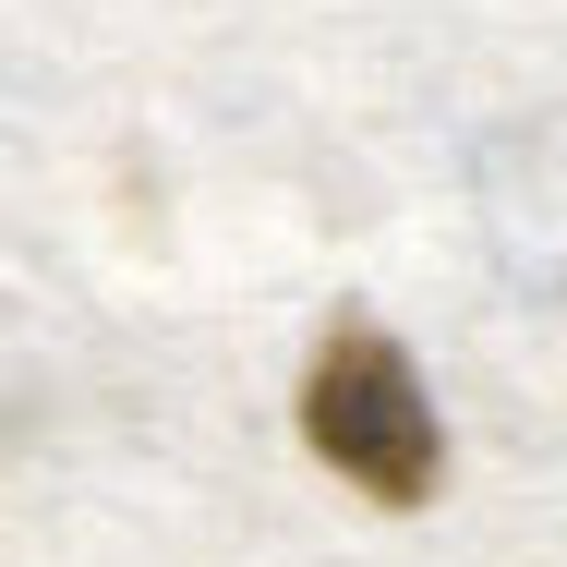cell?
Returning <instances> with one entry per match:
<instances>
[{
  "label": "cell",
  "mask_w": 567,
  "mask_h": 567,
  "mask_svg": "<svg viewBox=\"0 0 567 567\" xmlns=\"http://www.w3.org/2000/svg\"><path fill=\"white\" fill-rule=\"evenodd\" d=\"M302 447L374 507H435V483H447L435 399H423L411 350L374 339V327H327L315 374H302Z\"/></svg>",
  "instance_id": "obj_1"
}]
</instances>
